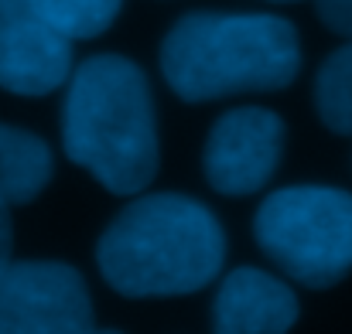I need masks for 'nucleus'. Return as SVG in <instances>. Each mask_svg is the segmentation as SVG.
<instances>
[{"label":"nucleus","mask_w":352,"mask_h":334,"mask_svg":"<svg viewBox=\"0 0 352 334\" xmlns=\"http://www.w3.org/2000/svg\"><path fill=\"white\" fill-rule=\"evenodd\" d=\"M62 143L113 195L144 191L161 160L147 75L123 55H93L69 75Z\"/></svg>","instance_id":"obj_1"},{"label":"nucleus","mask_w":352,"mask_h":334,"mask_svg":"<svg viewBox=\"0 0 352 334\" xmlns=\"http://www.w3.org/2000/svg\"><path fill=\"white\" fill-rule=\"evenodd\" d=\"M226 259L219 219L185 195H144L96 246L103 280L123 297H178L216 280Z\"/></svg>","instance_id":"obj_2"},{"label":"nucleus","mask_w":352,"mask_h":334,"mask_svg":"<svg viewBox=\"0 0 352 334\" xmlns=\"http://www.w3.org/2000/svg\"><path fill=\"white\" fill-rule=\"evenodd\" d=\"M161 72L185 103L274 93L298 79L294 24L274 14H185L161 45Z\"/></svg>","instance_id":"obj_3"},{"label":"nucleus","mask_w":352,"mask_h":334,"mask_svg":"<svg viewBox=\"0 0 352 334\" xmlns=\"http://www.w3.org/2000/svg\"><path fill=\"white\" fill-rule=\"evenodd\" d=\"M253 235L291 280L336 287L352 273V195L325 184L280 188L263 198Z\"/></svg>","instance_id":"obj_4"},{"label":"nucleus","mask_w":352,"mask_h":334,"mask_svg":"<svg viewBox=\"0 0 352 334\" xmlns=\"http://www.w3.org/2000/svg\"><path fill=\"white\" fill-rule=\"evenodd\" d=\"M0 334H96L82 273L48 259L10 263L0 276Z\"/></svg>","instance_id":"obj_5"},{"label":"nucleus","mask_w":352,"mask_h":334,"mask_svg":"<svg viewBox=\"0 0 352 334\" xmlns=\"http://www.w3.org/2000/svg\"><path fill=\"white\" fill-rule=\"evenodd\" d=\"M72 75V38L62 34L34 0H0V89L45 96Z\"/></svg>","instance_id":"obj_6"},{"label":"nucleus","mask_w":352,"mask_h":334,"mask_svg":"<svg viewBox=\"0 0 352 334\" xmlns=\"http://www.w3.org/2000/svg\"><path fill=\"white\" fill-rule=\"evenodd\" d=\"M284 154V119L260 106H239L219 116L206 140V178L219 195L260 191Z\"/></svg>","instance_id":"obj_7"},{"label":"nucleus","mask_w":352,"mask_h":334,"mask_svg":"<svg viewBox=\"0 0 352 334\" xmlns=\"http://www.w3.org/2000/svg\"><path fill=\"white\" fill-rule=\"evenodd\" d=\"M294 321V290L253 266L233 270L212 304V334H287Z\"/></svg>","instance_id":"obj_8"},{"label":"nucleus","mask_w":352,"mask_h":334,"mask_svg":"<svg viewBox=\"0 0 352 334\" xmlns=\"http://www.w3.org/2000/svg\"><path fill=\"white\" fill-rule=\"evenodd\" d=\"M55 160L41 136L0 123V198L7 205L34 202L52 181Z\"/></svg>","instance_id":"obj_9"},{"label":"nucleus","mask_w":352,"mask_h":334,"mask_svg":"<svg viewBox=\"0 0 352 334\" xmlns=\"http://www.w3.org/2000/svg\"><path fill=\"white\" fill-rule=\"evenodd\" d=\"M315 110L332 133L352 136V41L332 51L315 79Z\"/></svg>","instance_id":"obj_10"},{"label":"nucleus","mask_w":352,"mask_h":334,"mask_svg":"<svg viewBox=\"0 0 352 334\" xmlns=\"http://www.w3.org/2000/svg\"><path fill=\"white\" fill-rule=\"evenodd\" d=\"M34 7L72 41L96 38L117 21L123 0H34Z\"/></svg>","instance_id":"obj_11"},{"label":"nucleus","mask_w":352,"mask_h":334,"mask_svg":"<svg viewBox=\"0 0 352 334\" xmlns=\"http://www.w3.org/2000/svg\"><path fill=\"white\" fill-rule=\"evenodd\" d=\"M318 17L329 24V31L352 41V0H318Z\"/></svg>","instance_id":"obj_12"},{"label":"nucleus","mask_w":352,"mask_h":334,"mask_svg":"<svg viewBox=\"0 0 352 334\" xmlns=\"http://www.w3.org/2000/svg\"><path fill=\"white\" fill-rule=\"evenodd\" d=\"M10 205L0 198V276L7 273V266H10V239H14V232H10V212H7Z\"/></svg>","instance_id":"obj_13"},{"label":"nucleus","mask_w":352,"mask_h":334,"mask_svg":"<svg viewBox=\"0 0 352 334\" xmlns=\"http://www.w3.org/2000/svg\"><path fill=\"white\" fill-rule=\"evenodd\" d=\"M96 334H120V331H96Z\"/></svg>","instance_id":"obj_14"},{"label":"nucleus","mask_w":352,"mask_h":334,"mask_svg":"<svg viewBox=\"0 0 352 334\" xmlns=\"http://www.w3.org/2000/svg\"><path fill=\"white\" fill-rule=\"evenodd\" d=\"M274 3H287V0H274Z\"/></svg>","instance_id":"obj_15"}]
</instances>
